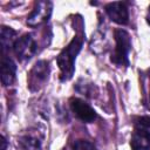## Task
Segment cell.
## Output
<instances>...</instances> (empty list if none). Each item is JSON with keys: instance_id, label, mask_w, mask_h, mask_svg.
<instances>
[{"instance_id": "cell-8", "label": "cell", "mask_w": 150, "mask_h": 150, "mask_svg": "<svg viewBox=\"0 0 150 150\" xmlns=\"http://www.w3.org/2000/svg\"><path fill=\"white\" fill-rule=\"evenodd\" d=\"M16 64L9 57L4 56L1 61V82L5 87L11 86L15 80Z\"/></svg>"}, {"instance_id": "cell-6", "label": "cell", "mask_w": 150, "mask_h": 150, "mask_svg": "<svg viewBox=\"0 0 150 150\" xmlns=\"http://www.w3.org/2000/svg\"><path fill=\"white\" fill-rule=\"evenodd\" d=\"M70 108L73 110V112L83 122L86 123H90L94 122L97 118V114L96 111L84 101L80 100V98H71L70 100Z\"/></svg>"}, {"instance_id": "cell-9", "label": "cell", "mask_w": 150, "mask_h": 150, "mask_svg": "<svg viewBox=\"0 0 150 150\" xmlns=\"http://www.w3.org/2000/svg\"><path fill=\"white\" fill-rule=\"evenodd\" d=\"M130 146L132 150H150V134L134 129L130 139Z\"/></svg>"}, {"instance_id": "cell-5", "label": "cell", "mask_w": 150, "mask_h": 150, "mask_svg": "<svg viewBox=\"0 0 150 150\" xmlns=\"http://www.w3.org/2000/svg\"><path fill=\"white\" fill-rule=\"evenodd\" d=\"M49 75V63L45 60L38 61L34 67L32 68L29 76H28V87L30 90L39 89L40 86H42Z\"/></svg>"}, {"instance_id": "cell-13", "label": "cell", "mask_w": 150, "mask_h": 150, "mask_svg": "<svg viewBox=\"0 0 150 150\" xmlns=\"http://www.w3.org/2000/svg\"><path fill=\"white\" fill-rule=\"evenodd\" d=\"M73 150H95L94 143L87 141V139H76L71 144Z\"/></svg>"}, {"instance_id": "cell-11", "label": "cell", "mask_w": 150, "mask_h": 150, "mask_svg": "<svg viewBox=\"0 0 150 150\" xmlns=\"http://www.w3.org/2000/svg\"><path fill=\"white\" fill-rule=\"evenodd\" d=\"M15 35H16V32L11 27H6V26L1 27V46L4 52L8 50L11 47L14 46Z\"/></svg>"}, {"instance_id": "cell-12", "label": "cell", "mask_w": 150, "mask_h": 150, "mask_svg": "<svg viewBox=\"0 0 150 150\" xmlns=\"http://www.w3.org/2000/svg\"><path fill=\"white\" fill-rule=\"evenodd\" d=\"M135 129L150 134V116H141L135 122Z\"/></svg>"}, {"instance_id": "cell-2", "label": "cell", "mask_w": 150, "mask_h": 150, "mask_svg": "<svg viewBox=\"0 0 150 150\" xmlns=\"http://www.w3.org/2000/svg\"><path fill=\"white\" fill-rule=\"evenodd\" d=\"M115 41L116 47L111 54V62L117 66H128L129 64V52L131 49V38L129 33L124 29L115 30Z\"/></svg>"}, {"instance_id": "cell-14", "label": "cell", "mask_w": 150, "mask_h": 150, "mask_svg": "<svg viewBox=\"0 0 150 150\" xmlns=\"http://www.w3.org/2000/svg\"><path fill=\"white\" fill-rule=\"evenodd\" d=\"M6 145H7L6 138L4 136H1V150H6Z\"/></svg>"}, {"instance_id": "cell-1", "label": "cell", "mask_w": 150, "mask_h": 150, "mask_svg": "<svg viewBox=\"0 0 150 150\" xmlns=\"http://www.w3.org/2000/svg\"><path fill=\"white\" fill-rule=\"evenodd\" d=\"M83 45V36L76 35L71 42L59 54L56 62L59 64V68L61 70V81H67L73 77L74 74V62L76 59V55L80 53Z\"/></svg>"}, {"instance_id": "cell-4", "label": "cell", "mask_w": 150, "mask_h": 150, "mask_svg": "<svg viewBox=\"0 0 150 150\" xmlns=\"http://www.w3.org/2000/svg\"><path fill=\"white\" fill-rule=\"evenodd\" d=\"M53 4L50 1H39L27 18V25L30 27H36L46 22L52 15Z\"/></svg>"}, {"instance_id": "cell-10", "label": "cell", "mask_w": 150, "mask_h": 150, "mask_svg": "<svg viewBox=\"0 0 150 150\" xmlns=\"http://www.w3.org/2000/svg\"><path fill=\"white\" fill-rule=\"evenodd\" d=\"M18 145L20 150H41L40 139L30 135H25L20 137L18 141Z\"/></svg>"}, {"instance_id": "cell-7", "label": "cell", "mask_w": 150, "mask_h": 150, "mask_svg": "<svg viewBox=\"0 0 150 150\" xmlns=\"http://www.w3.org/2000/svg\"><path fill=\"white\" fill-rule=\"evenodd\" d=\"M105 12L108 16L118 25H127L129 21V12L125 2H110L105 6Z\"/></svg>"}, {"instance_id": "cell-3", "label": "cell", "mask_w": 150, "mask_h": 150, "mask_svg": "<svg viewBox=\"0 0 150 150\" xmlns=\"http://www.w3.org/2000/svg\"><path fill=\"white\" fill-rule=\"evenodd\" d=\"M13 50L18 56V59L25 61V60H29L36 53L38 45L32 34H23L18 40H15Z\"/></svg>"}]
</instances>
